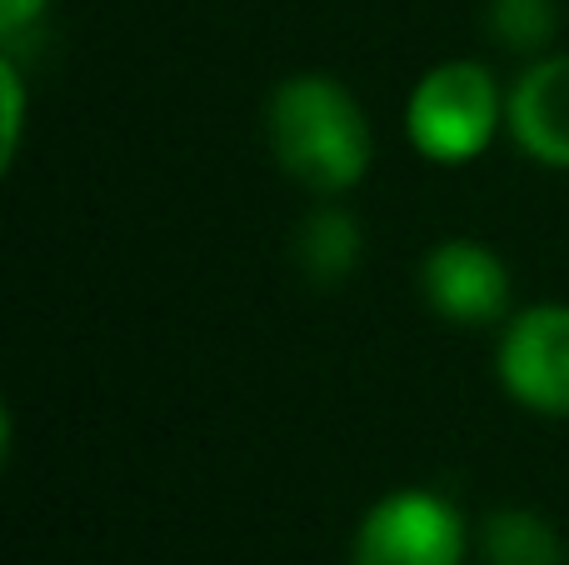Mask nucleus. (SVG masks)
<instances>
[{
	"label": "nucleus",
	"instance_id": "obj_3",
	"mask_svg": "<svg viewBox=\"0 0 569 565\" xmlns=\"http://www.w3.org/2000/svg\"><path fill=\"white\" fill-rule=\"evenodd\" d=\"M355 565H465V521L435 490H395L355 536Z\"/></svg>",
	"mask_w": 569,
	"mask_h": 565
},
{
	"label": "nucleus",
	"instance_id": "obj_6",
	"mask_svg": "<svg viewBox=\"0 0 569 565\" xmlns=\"http://www.w3.org/2000/svg\"><path fill=\"white\" fill-rule=\"evenodd\" d=\"M505 126L540 166L569 170V56H545L515 80Z\"/></svg>",
	"mask_w": 569,
	"mask_h": 565
},
{
	"label": "nucleus",
	"instance_id": "obj_11",
	"mask_svg": "<svg viewBox=\"0 0 569 565\" xmlns=\"http://www.w3.org/2000/svg\"><path fill=\"white\" fill-rule=\"evenodd\" d=\"M46 10V0H0V30L6 36H16L20 26H30V20Z\"/></svg>",
	"mask_w": 569,
	"mask_h": 565
},
{
	"label": "nucleus",
	"instance_id": "obj_4",
	"mask_svg": "<svg viewBox=\"0 0 569 565\" xmlns=\"http://www.w3.org/2000/svg\"><path fill=\"white\" fill-rule=\"evenodd\" d=\"M500 380L525 410L569 420V306H530L510 320Z\"/></svg>",
	"mask_w": 569,
	"mask_h": 565
},
{
	"label": "nucleus",
	"instance_id": "obj_1",
	"mask_svg": "<svg viewBox=\"0 0 569 565\" xmlns=\"http://www.w3.org/2000/svg\"><path fill=\"white\" fill-rule=\"evenodd\" d=\"M266 136L284 176L315 196H340L370 170V120L330 76H295L276 86Z\"/></svg>",
	"mask_w": 569,
	"mask_h": 565
},
{
	"label": "nucleus",
	"instance_id": "obj_2",
	"mask_svg": "<svg viewBox=\"0 0 569 565\" xmlns=\"http://www.w3.org/2000/svg\"><path fill=\"white\" fill-rule=\"evenodd\" d=\"M500 116V90H495L490 70L475 60H445V66L425 70L420 86L410 90V106H405L415 150L425 160H440V166H460V160L480 156L495 140Z\"/></svg>",
	"mask_w": 569,
	"mask_h": 565
},
{
	"label": "nucleus",
	"instance_id": "obj_7",
	"mask_svg": "<svg viewBox=\"0 0 569 565\" xmlns=\"http://www.w3.org/2000/svg\"><path fill=\"white\" fill-rule=\"evenodd\" d=\"M360 260V226L345 210L325 206L315 216H305V226L295 230V266L315 280V286H335L345 280Z\"/></svg>",
	"mask_w": 569,
	"mask_h": 565
},
{
	"label": "nucleus",
	"instance_id": "obj_8",
	"mask_svg": "<svg viewBox=\"0 0 569 565\" xmlns=\"http://www.w3.org/2000/svg\"><path fill=\"white\" fill-rule=\"evenodd\" d=\"M485 561L490 565H569L565 541L535 511H495L485 526Z\"/></svg>",
	"mask_w": 569,
	"mask_h": 565
},
{
	"label": "nucleus",
	"instance_id": "obj_10",
	"mask_svg": "<svg viewBox=\"0 0 569 565\" xmlns=\"http://www.w3.org/2000/svg\"><path fill=\"white\" fill-rule=\"evenodd\" d=\"M0 100H6V126H0V160H16V146H20V130H26V86H20L16 66H0Z\"/></svg>",
	"mask_w": 569,
	"mask_h": 565
},
{
	"label": "nucleus",
	"instance_id": "obj_9",
	"mask_svg": "<svg viewBox=\"0 0 569 565\" xmlns=\"http://www.w3.org/2000/svg\"><path fill=\"white\" fill-rule=\"evenodd\" d=\"M485 26H490V36L500 40V46L535 56V50H545L555 40V30H560V6H555V0H490Z\"/></svg>",
	"mask_w": 569,
	"mask_h": 565
},
{
	"label": "nucleus",
	"instance_id": "obj_5",
	"mask_svg": "<svg viewBox=\"0 0 569 565\" xmlns=\"http://www.w3.org/2000/svg\"><path fill=\"white\" fill-rule=\"evenodd\" d=\"M420 290L455 326H490L510 310V270L480 240H440L420 266Z\"/></svg>",
	"mask_w": 569,
	"mask_h": 565
}]
</instances>
